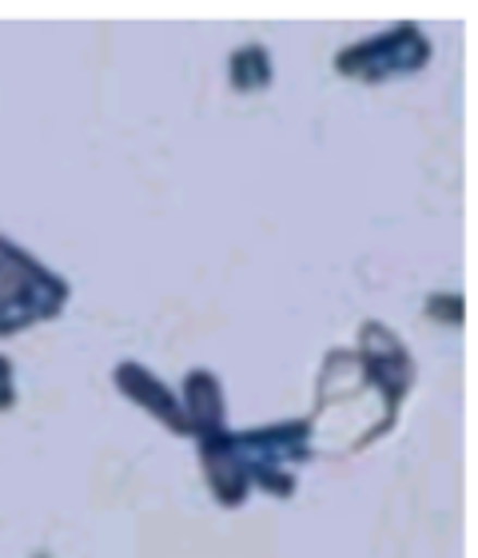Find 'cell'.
I'll use <instances>...</instances> for the list:
<instances>
[{"label":"cell","instance_id":"obj_1","mask_svg":"<svg viewBox=\"0 0 478 558\" xmlns=\"http://www.w3.org/2000/svg\"><path fill=\"white\" fill-rule=\"evenodd\" d=\"M64 303H69V283L0 235V339L57 319Z\"/></svg>","mask_w":478,"mask_h":558},{"label":"cell","instance_id":"obj_2","mask_svg":"<svg viewBox=\"0 0 478 558\" xmlns=\"http://www.w3.org/2000/svg\"><path fill=\"white\" fill-rule=\"evenodd\" d=\"M228 442H232L244 475L252 478V487L292 499L295 471H299V463L311 459V423L292 418V423H271V427L244 430V435L228 430Z\"/></svg>","mask_w":478,"mask_h":558},{"label":"cell","instance_id":"obj_3","mask_svg":"<svg viewBox=\"0 0 478 558\" xmlns=\"http://www.w3.org/2000/svg\"><path fill=\"white\" fill-rule=\"evenodd\" d=\"M431 60V45L422 36L419 24H395L391 33L359 40V45L343 48L335 57V72L351 81H391L403 72H419Z\"/></svg>","mask_w":478,"mask_h":558},{"label":"cell","instance_id":"obj_4","mask_svg":"<svg viewBox=\"0 0 478 558\" xmlns=\"http://www.w3.org/2000/svg\"><path fill=\"white\" fill-rule=\"evenodd\" d=\"M355 355H359L363 375L399 408L410 384H415V363H410L407 343L395 331H387L383 324H363V339Z\"/></svg>","mask_w":478,"mask_h":558},{"label":"cell","instance_id":"obj_5","mask_svg":"<svg viewBox=\"0 0 478 558\" xmlns=\"http://www.w3.org/2000/svg\"><path fill=\"white\" fill-rule=\"evenodd\" d=\"M112 379H117V387L132 399V403H140L148 415L160 418L172 435H187L184 403H180V396H175V391H168V384H160V375H152L144 363L128 360V363H120L117 372H112Z\"/></svg>","mask_w":478,"mask_h":558},{"label":"cell","instance_id":"obj_6","mask_svg":"<svg viewBox=\"0 0 478 558\" xmlns=\"http://www.w3.org/2000/svg\"><path fill=\"white\" fill-rule=\"evenodd\" d=\"M184 415H187V435L192 439H211V435H223L228 430V408H223V391L220 379L204 367L187 372L184 379Z\"/></svg>","mask_w":478,"mask_h":558},{"label":"cell","instance_id":"obj_7","mask_svg":"<svg viewBox=\"0 0 478 558\" xmlns=\"http://www.w3.org/2000/svg\"><path fill=\"white\" fill-rule=\"evenodd\" d=\"M199 463H204V475H208L211 495L223 502V507H240L252 495V478L244 475V466L235 459L232 442H228V430L223 435H211V439H199Z\"/></svg>","mask_w":478,"mask_h":558},{"label":"cell","instance_id":"obj_8","mask_svg":"<svg viewBox=\"0 0 478 558\" xmlns=\"http://www.w3.org/2000/svg\"><path fill=\"white\" fill-rule=\"evenodd\" d=\"M232 84L240 93H252V88H268L271 84V60L268 48L247 45L232 57Z\"/></svg>","mask_w":478,"mask_h":558},{"label":"cell","instance_id":"obj_9","mask_svg":"<svg viewBox=\"0 0 478 558\" xmlns=\"http://www.w3.org/2000/svg\"><path fill=\"white\" fill-rule=\"evenodd\" d=\"M16 403V384H12V363L0 355V411H9Z\"/></svg>","mask_w":478,"mask_h":558}]
</instances>
